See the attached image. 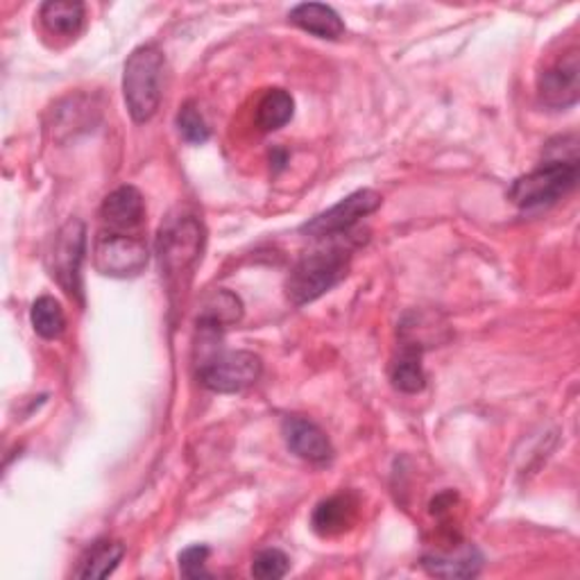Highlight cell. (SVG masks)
Here are the masks:
<instances>
[{"label": "cell", "instance_id": "4fadbf2b", "mask_svg": "<svg viewBox=\"0 0 580 580\" xmlns=\"http://www.w3.org/2000/svg\"><path fill=\"white\" fill-rule=\"evenodd\" d=\"M290 21H293L298 28L307 30L309 34H315L320 39L336 41L345 32V23L341 14L322 3H302L298 8L290 10Z\"/></svg>", "mask_w": 580, "mask_h": 580}, {"label": "cell", "instance_id": "7a4b0ae2", "mask_svg": "<svg viewBox=\"0 0 580 580\" xmlns=\"http://www.w3.org/2000/svg\"><path fill=\"white\" fill-rule=\"evenodd\" d=\"M163 64V53L152 44L137 49L128 57L122 94H126L128 111L135 122H148L159 109Z\"/></svg>", "mask_w": 580, "mask_h": 580}, {"label": "cell", "instance_id": "3957f363", "mask_svg": "<svg viewBox=\"0 0 580 580\" xmlns=\"http://www.w3.org/2000/svg\"><path fill=\"white\" fill-rule=\"evenodd\" d=\"M578 182V161L551 159L540 169L515 180L508 197L519 210H540V206L556 204L562 200Z\"/></svg>", "mask_w": 580, "mask_h": 580}, {"label": "cell", "instance_id": "9c48e42d", "mask_svg": "<svg viewBox=\"0 0 580 580\" xmlns=\"http://www.w3.org/2000/svg\"><path fill=\"white\" fill-rule=\"evenodd\" d=\"M537 94L551 109H567L578 103L580 96V62L578 51L571 49L556 64L537 77Z\"/></svg>", "mask_w": 580, "mask_h": 580}, {"label": "cell", "instance_id": "277c9868", "mask_svg": "<svg viewBox=\"0 0 580 580\" xmlns=\"http://www.w3.org/2000/svg\"><path fill=\"white\" fill-rule=\"evenodd\" d=\"M204 245V229L202 225L191 218L182 216L171 223H165L159 232L157 240V253L161 270L169 279V283L180 281L182 275H189L193 266L197 264Z\"/></svg>", "mask_w": 580, "mask_h": 580}, {"label": "cell", "instance_id": "9a60e30c", "mask_svg": "<svg viewBox=\"0 0 580 580\" xmlns=\"http://www.w3.org/2000/svg\"><path fill=\"white\" fill-rule=\"evenodd\" d=\"M356 517V500L352 494H334L324 500L313 513V530L322 537L339 535L352 526Z\"/></svg>", "mask_w": 580, "mask_h": 580}, {"label": "cell", "instance_id": "7402d4cb", "mask_svg": "<svg viewBox=\"0 0 580 580\" xmlns=\"http://www.w3.org/2000/svg\"><path fill=\"white\" fill-rule=\"evenodd\" d=\"M288 573V556L279 549H264L253 560V576L261 580H277Z\"/></svg>", "mask_w": 580, "mask_h": 580}, {"label": "cell", "instance_id": "8992f818", "mask_svg": "<svg viewBox=\"0 0 580 580\" xmlns=\"http://www.w3.org/2000/svg\"><path fill=\"white\" fill-rule=\"evenodd\" d=\"M148 257V247L141 238L120 232H103L94 243V264L105 277H137L146 270Z\"/></svg>", "mask_w": 580, "mask_h": 580}, {"label": "cell", "instance_id": "5b68a950", "mask_svg": "<svg viewBox=\"0 0 580 580\" xmlns=\"http://www.w3.org/2000/svg\"><path fill=\"white\" fill-rule=\"evenodd\" d=\"M261 372H264V363L255 352L218 350L210 358L202 361L200 382L204 388L221 395H229L255 386L261 379Z\"/></svg>", "mask_w": 580, "mask_h": 580}, {"label": "cell", "instance_id": "6da1fadb", "mask_svg": "<svg viewBox=\"0 0 580 580\" xmlns=\"http://www.w3.org/2000/svg\"><path fill=\"white\" fill-rule=\"evenodd\" d=\"M343 236L329 238V245L315 247L293 266L286 279V293L290 302L298 307L309 304L347 275L356 243H352V236H347L343 243Z\"/></svg>", "mask_w": 580, "mask_h": 580}, {"label": "cell", "instance_id": "ffe728a7", "mask_svg": "<svg viewBox=\"0 0 580 580\" xmlns=\"http://www.w3.org/2000/svg\"><path fill=\"white\" fill-rule=\"evenodd\" d=\"M30 320H32V326L36 334L41 339L46 341H55L64 334L66 329V315H64V309L62 304L51 298V296H44L39 298L34 304H32V311H30Z\"/></svg>", "mask_w": 580, "mask_h": 580}, {"label": "cell", "instance_id": "30bf717a", "mask_svg": "<svg viewBox=\"0 0 580 580\" xmlns=\"http://www.w3.org/2000/svg\"><path fill=\"white\" fill-rule=\"evenodd\" d=\"M281 429L288 449L298 453L300 459L309 463H326L334 455V447L315 422L307 418H286Z\"/></svg>", "mask_w": 580, "mask_h": 580}, {"label": "cell", "instance_id": "44dd1931", "mask_svg": "<svg viewBox=\"0 0 580 580\" xmlns=\"http://www.w3.org/2000/svg\"><path fill=\"white\" fill-rule=\"evenodd\" d=\"M178 130L184 137V141H189L193 146H200L204 141H210V137H212L210 126H206L204 116L200 114V109L193 103H186L180 109V114H178Z\"/></svg>", "mask_w": 580, "mask_h": 580}, {"label": "cell", "instance_id": "8fae6325", "mask_svg": "<svg viewBox=\"0 0 580 580\" xmlns=\"http://www.w3.org/2000/svg\"><path fill=\"white\" fill-rule=\"evenodd\" d=\"M100 214L105 223H109V227L118 232L135 229L143 223V216H146L143 195L135 186H120L105 197Z\"/></svg>", "mask_w": 580, "mask_h": 580}, {"label": "cell", "instance_id": "ac0fdd59", "mask_svg": "<svg viewBox=\"0 0 580 580\" xmlns=\"http://www.w3.org/2000/svg\"><path fill=\"white\" fill-rule=\"evenodd\" d=\"M122 556H126V547H122L120 543L100 540L87 551L85 558H82L75 576L77 578H107L116 571Z\"/></svg>", "mask_w": 580, "mask_h": 580}, {"label": "cell", "instance_id": "ba28073f", "mask_svg": "<svg viewBox=\"0 0 580 580\" xmlns=\"http://www.w3.org/2000/svg\"><path fill=\"white\" fill-rule=\"evenodd\" d=\"M87 253V227L79 218H71L55 236L51 250V275L66 293L77 298L82 293V261Z\"/></svg>", "mask_w": 580, "mask_h": 580}, {"label": "cell", "instance_id": "7c38bea8", "mask_svg": "<svg viewBox=\"0 0 580 580\" xmlns=\"http://www.w3.org/2000/svg\"><path fill=\"white\" fill-rule=\"evenodd\" d=\"M483 558L472 545H459L453 551H438L427 554L422 558V567L431 576L440 578H472L481 571Z\"/></svg>", "mask_w": 580, "mask_h": 580}, {"label": "cell", "instance_id": "d6986e66", "mask_svg": "<svg viewBox=\"0 0 580 580\" xmlns=\"http://www.w3.org/2000/svg\"><path fill=\"white\" fill-rule=\"evenodd\" d=\"M293 111H296L293 96L283 89H272L261 98L257 107V126L264 132L281 130L286 122L293 118Z\"/></svg>", "mask_w": 580, "mask_h": 580}, {"label": "cell", "instance_id": "2e32d148", "mask_svg": "<svg viewBox=\"0 0 580 580\" xmlns=\"http://www.w3.org/2000/svg\"><path fill=\"white\" fill-rule=\"evenodd\" d=\"M393 386L406 395H416L425 388L427 377L422 367V350L416 345H401L399 356L390 367Z\"/></svg>", "mask_w": 580, "mask_h": 580}, {"label": "cell", "instance_id": "603a6c76", "mask_svg": "<svg viewBox=\"0 0 580 580\" xmlns=\"http://www.w3.org/2000/svg\"><path fill=\"white\" fill-rule=\"evenodd\" d=\"M206 558H210V549L195 545L189 547L180 554V571L186 578H210V571H206Z\"/></svg>", "mask_w": 580, "mask_h": 580}, {"label": "cell", "instance_id": "e0dca14e", "mask_svg": "<svg viewBox=\"0 0 580 580\" xmlns=\"http://www.w3.org/2000/svg\"><path fill=\"white\" fill-rule=\"evenodd\" d=\"M41 21L60 36H75L85 23V6L73 0H49L41 6Z\"/></svg>", "mask_w": 580, "mask_h": 580}, {"label": "cell", "instance_id": "52a82bcc", "mask_svg": "<svg viewBox=\"0 0 580 580\" xmlns=\"http://www.w3.org/2000/svg\"><path fill=\"white\" fill-rule=\"evenodd\" d=\"M382 202H384V197L377 191H372V189L356 191V193L347 195L345 200H341L339 204L331 206V210L311 218L302 227V232L315 240L350 234L358 221H363L369 214H375L382 206Z\"/></svg>", "mask_w": 580, "mask_h": 580}, {"label": "cell", "instance_id": "5bb4252c", "mask_svg": "<svg viewBox=\"0 0 580 580\" xmlns=\"http://www.w3.org/2000/svg\"><path fill=\"white\" fill-rule=\"evenodd\" d=\"M240 318H243V302L238 300V296H234L232 290L218 288L204 300L197 315V326L221 334L223 329L236 324Z\"/></svg>", "mask_w": 580, "mask_h": 580}]
</instances>
